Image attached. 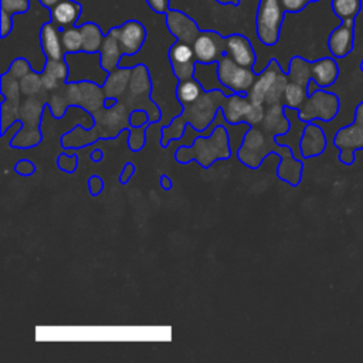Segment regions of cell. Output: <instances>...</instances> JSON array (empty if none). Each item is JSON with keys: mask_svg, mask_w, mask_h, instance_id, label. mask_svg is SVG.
<instances>
[{"mask_svg": "<svg viewBox=\"0 0 363 363\" xmlns=\"http://www.w3.org/2000/svg\"><path fill=\"white\" fill-rule=\"evenodd\" d=\"M285 10L279 0H259L255 14V31L264 45H275L279 40Z\"/></svg>", "mask_w": 363, "mask_h": 363, "instance_id": "obj_1", "label": "cell"}, {"mask_svg": "<svg viewBox=\"0 0 363 363\" xmlns=\"http://www.w3.org/2000/svg\"><path fill=\"white\" fill-rule=\"evenodd\" d=\"M217 72L220 82L238 95H248L258 75L254 68L238 65L227 54L217 61Z\"/></svg>", "mask_w": 363, "mask_h": 363, "instance_id": "obj_2", "label": "cell"}, {"mask_svg": "<svg viewBox=\"0 0 363 363\" xmlns=\"http://www.w3.org/2000/svg\"><path fill=\"white\" fill-rule=\"evenodd\" d=\"M340 108V102L336 94L319 88L312 95H308L299 111V118L303 122H313L315 119L329 122L332 121Z\"/></svg>", "mask_w": 363, "mask_h": 363, "instance_id": "obj_3", "label": "cell"}, {"mask_svg": "<svg viewBox=\"0 0 363 363\" xmlns=\"http://www.w3.org/2000/svg\"><path fill=\"white\" fill-rule=\"evenodd\" d=\"M227 37H223L214 30L200 31L193 43V50L197 58V62L211 64L217 62L225 54Z\"/></svg>", "mask_w": 363, "mask_h": 363, "instance_id": "obj_4", "label": "cell"}, {"mask_svg": "<svg viewBox=\"0 0 363 363\" xmlns=\"http://www.w3.org/2000/svg\"><path fill=\"white\" fill-rule=\"evenodd\" d=\"M333 145L339 149V160L343 164H353L354 152L363 149V125L352 122L340 128L333 136Z\"/></svg>", "mask_w": 363, "mask_h": 363, "instance_id": "obj_5", "label": "cell"}, {"mask_svg": "<svg viewBox=\"0 0 363 363\" xmlns=\"http://www.w3.org/2000/svg\"><path fill=\"white\" fill-rule=\"evenodd\" d=\"M167 57L170 61L172 71H173L174 77L177 78V81L194 77L197 58H196L194 50L190 44L177 40L169 48Z\"/></svg>", "mask_w": 363, "mask_h": 363, "instance_id": "obj_6", "label": "cell"}, {"mask_svg": "<svg viewBox=\"0 0 363 363\" xmlns=\"http://www.w3.org/2000/svg\"><path fill=\"white\" fill-rule=\"evenodd\" d=\"M146 35L145 26L138 20H128L118 26V40L123 55H136L145 44Z\"/></svg>", "mask_w": 363, "mask_h": 363, "instance_id": "obj_7", "label": "cell"}, {"mask_svg": "<svg viewBox=\"0 0 363 363\" xmlns=\"http://www.w3.org/2000/svg\"><path fill=\"white\" fill-rule=\"evenodd\" d=\"M164 16L167 30L176 37V40L193 45L196 37L201 31L197 23L193 18H190L186 13L174 9H170Z\"/></svg>", "mask_w": 363, "mask_h": 363, "instance_id": "obj_8", "label": "cell"}, {"mask_svg": "<svg viewBox=\"0 0 363 363\" xmlns=\"http://www.w3.org/2000/svg\"><path fill=\"white\" fill-rule=\"evenodd\" d=\"M354 21L342 20L340 26L329 34L328 48L335 58H345L352 52L354 45Z\"/></svg>", "mask_w": 363, "mask_h": 363, "instance_id": "obj_9", "label": "cell"}, {"mask_svg": "<svg viewBox=\"0 0 363 363\" xmlns=\"http://www.w3.org/2000/svg\"><path fill=\"white\" fill-rule=\"evenodd\" d=\"M225 54L230 55L238 65L254 68L257 55L251 41L242 34H230L227 37Z\"/></svg>", "mask_w": 363, "mask_h": 363, "instance_id": "obj_10", "label": "cell"}, {"mask_svg": "<svg viewBox=\"0 0 363 363\" xmlns=\"http://www.w3.org/2000/svg\"><path fill=\"white\" fill-rule=\"evenodd\" d=\"M40 45L47 60H65V50L61 40V28H58L51 20L44 23L40 30Z\"/></svg>", "mask_w": 363, "mask_h": 363, "instance_id": "obj_11", "label": "cell"}, {"mask_svg": "<svg viewBox=\"0 0 363 363\" xmlns=\"http://www.w3.org/2000/svg\"><path fill=\"white\" fill-rule=\"evenodd\" d=\"M281 71H282V68L279 67L278 61L275 58H272L268 62V65L257 75V79H255L251 91L248 92V98L252 105H261L262 102H265V96Z\"/></svg>", "mask_w": 363, "mask_h": 363, "instance_id": "obj_12", "label": "cell"}, {"mask_svg": "<svg viewBox=\"0 0 363 363\" xmlns=\"http://www.w3.org/2000/svg\"><path fill=\"white\" fill-rule=\"evenodd\" d=\"M281 156V162L277 170V174L281 180L288 182L291 186H296L301 182L302 177V170H303V163L302 160L296 159L291 150L289 146L286 145H279L275 150Z\"/></svg>", "mask_w": 363, "mask_h": 363, "instance_id": "obj_13", "label": "cell"}, {"mask_svg": "<svg viewBox=\"0 0 363 363\" xmlns=\"http://www.w3.org/2000/svg\"><path fill=\"white\" fill-rule=\"evenodd\" d=\"M326 145H328V140L323 129L313 122H308L299 143V150L302 156L306 159L319 156L326 149Z\"/></svg>", "mask_w": 363, "mask_h": 363, "instance_id": "obj_14", "label": "cell"}, {"mask_svg": "<svg viewBox=\"0 0 363 363\" xmlns=\"http://www.w3.org/2000/svg\"><path fill=\"white\" fill-rule=\"evenodd\" d=\"M122 55L123 52L121 50L119 40H118V27H113L105 34L101 50H99L102 68L106 69L108 72L119 68Z\"/></svg>", "mask_w": 363, "mask_h": 363, "instance_id": "obj_15", "label": "cell"}, {"mask_svg": "<svg viewBox=\"0 0 363 363\" xmlns=\"http://www.w3.org/2000/svg\"><path fill=\"white\" fill-rule=\"evenodd\" d=\"M81 14L82 6L75 0H61L50 10L51 21L61 30L75 26Z\"/></svg>", "mask_w": 363, "mask_h": 363, "instance_id": "obj_16", "label": "cell"}, {"mask_svg": "<svg viewBox=\"0 0 363 363\" xmlns=\"http://www.w3.org/2000/svg\"><path fill=\"white\" fill-rule=\"evenodd\" d=\"M312 79L320 86L328 88L333 85L339 77V65L332 57H323L311 62Z\"/></svg>", "mask_w": 363, "mask_h": 363, "instance_id": "obj_17", "label": "cell"}, {"mask_svg": "<svg viewBox=\"0 0 363 363\" xmlns=\"http://www.w3.org/2000/svg\"><path fill=\"white\" fill-rule=\"evenodd\" d=\"M203 92H204V88L194 77L177 81L176 96L182 106H187V105L196 102L201 96Z\"/></svg>", "mask_w": 363, "mask_h": 363, "instance_id": "obj_18", "label": "cell"}, {"mask_svg": "<svg viewBox=\"0 0 363 363\" xmlns=\"http://www.w3.org/2000/svg\"><path fill=\"white\" fill-rule=\"evenodd\" d=\"M82 34V51L84 52H99L105 34H102L99 26L92 21L82 23L79 26Z\"/></svg>", "mask_w": 363, "mask_h": 363, "instance_id": "obj_19", "label": "cell"}, {"mask_svg": "<svg viewBox=\"0 0 363 363\" xmlns=\"http://www.w3.org/2000/svg\"><path fill=\"white\" fill-rule=\"evenodd\" d=\"M330 7L340 20H356L362 11V0H332Z\"/></svg>", "mask_w": 363, "mask_h": 363, "instance_id": "obj_20", "label": "cell"}, {"mask_svg": "<svg viewBox=\"0 0 363 363\" xmlns=\"http://www.w3.org/2000/svg\"><path fill=\"white\" fill-rule=\"evenodd\" d=\"M306 98H308V88H305L303 85H301L298 82L289 81L284 91L282 104L286 106L299 109Z\"/></svg>", "mask_w": 363, "mask_h": 363, "instance_id": "obj_21", "label": "cell"}, {"mask_svg": "<svg viewBox=\"0 0 363 363\" xmlns=\"http://www.w3.org/2000/svg\"><path fill=\"white\" fill-rule=\"evenodd\" d=\"M61 40L67 54L82 51V34L79 26H71L61 30Z\"/></svg>", "mask_w": 363, "mask_h": 363, "instance_id": "obj_22", "label": "cell"}, {"mask_svg": "<svg viewBox=\"0 0 363 363\" xmlns=\"http://www.w3.org/2000/svg\"><path fill=\"white\" fill-rule=\"evenodd\" d=\"M30 9V0H0V11L10 16L26 13Z\"/></svg>", "mask_w": 363, "mask_h": 363, "instance_id": "obj_23", "label": "cell"}, {"mask_svg": "<svg viewBox=\"0 0 363 363\" xmlns=\"http://www.w3.org/2000/svg\"><path fill=\"white\" fill-rule=\"evenodd\" d=\"M33 68L28 65L26 58H16L10 68L6 71V74L14 79H23Z\"/></svg>", "mask_w": 363, "mask_h": 363, "instance_id": "obj_24", "label": "cell"}, {"mask_svg": "<svg viewBox=\"0 0 363 363\" xmlns=\"http://www.w3.org/2000/svg\"><path fill=\"white\" fill-rule=\"evenodd\" d=\"M57 164L58 167L65 172V173H74L77 170L78 166V156L75 153L68 155L67 152H62L61 155H58L57 157Z\"/></svg>", "mask_w": 363, "mask_h": 363, "instance_id": "obj_25", "label": "cell"}, {"mask_svg": "<svg viewBox=\"0 0 363 363\" xmlns=\"http://www.w3.org/2000/svg\"><path fill=\"white\" fill-rule=\"evenodd\" d=\"M147 123H150V121H149V116H147L146 111L133 109L129 113V126L139 128V126H143V125H147Z\"/></svg>", "mask_w": 363, "mask_h": 363, "instance_id": "obj_26", "label": "cell"}, {"mask_svg": "<svg viewBox=\"0 0 363 363\" xmlns=\"http://www.w3.org/2000/svg\"><path fill=\"white\" fill-rule=\"evenodd\" d=\"M37 170V166L28 160V159H21L14 164V172L20 176H31Z\"/></svg>", "mask_w": 363, "mask_h": 363, "instance_id": "obj_27", "label": "cell"}, {"mask_svg": "<svg viewBox=\"0 0 363 363\" xmlns=\"http://www.w3.org/2000/svg\"><path fill=\"white\" fill-rule=\"evenodd\" d=\"M286 13H299L302 11L311 0H279Z\"/></svg>", "mask_w": 363, "mask_h": 363, "instance_id": "obj_28", "label": "cell"}, {"mask_svg": "<svg viewBox=\"0 0 363 363\" xmlns=\"http://www.w3.org/2000/svg\"><path fill=\"white\" fill-rule=\"evenodd\" d=\"M13 16L4 13V11H0V37L1 38H6L11 30H13Z\"/></svg>", "mask_w": 363, "mask_h": 363, "instance_id": "obj_29", "label": "cell"}, {"mask_svg": "<svg viewBox=\"0 0 363 363\" xmlns=\"http://www.w3.org/2000/svg\"><path fill=\"white\" fill-rule=\"evenodd\" d=\"M146 3L157 14H166L170 10V0H146Z\"/></svg>", "mask_w": 363, "mask_h": 363, "instance_id": "obj_30", "label": "cell"}, {"mask_svg": "<svg viewBox=\"0 0 363 363\" xmlns=\"http://www.w3.org/2000/svg\"><path fill=\"white\" fill-rule=\"evenodd\" d=\"M88 190L91 196H98L104 190V180L98 174L91 176L88 179Z\"/></svg>", "mask_w": 363, "mask_h": 363, "instance_id": "obj_31", "label": "cell"}, {"mask_svg": "<svg viewBox=\"0 0 363 363\" xmlns=\"http://www.w3.org/2000/svg\"><path fill=\"white\" fill-rule=\"evenodd\" d=\"M135 170H136V167H135V164H133L132 162L125 163V166H123V169H122V173H121V176H119V183H121V184H128L129 180H130V177L135 174Z\"/></svg>", "mask_w": 363, "mask_h": 363, "instance_id": "obj_32", "label": "cell"}, {"mask_svg": "<svg viewBox=\"0 0 363 363\" xmlns=\"http://www.w3.org/2000/svg\"><path fill=\"white\" fill-rule=\"evenodd\" d=\"M160 186H162L163 190H170V189L173 187V182H172L170 176L162 174V176H160Z\"/></svg>", "mask_w": 363, "mask_h": 363, "instance_id": "obj_33", "label": "cell"}, {"mask_svg": "<svg viewBox=\"0 0 363 363\" xmlns=\"http://www.w3.org/2000/svg\"><path fill=\"white\" fill-rule=\"evenodd\" d=\"M353 122L363 125V102H360L354 111V119Z\"/></svg>", "mask_w": 363, "mask_h": 363, "instance_id": "obj_34", "label": "cell"}, {"mask_svg": "<svg viewBox=\"0 0 363 363\" xmlns=\"http://www.w3.org/2000/svg\"><path fill=\"white\" fill-rule=\"evenodd\" d=\"M104 152L101 150V149H94L92 152H91V160L92 162H95V163H98V162H101L102 159H104Z\"/></svg>", "mask_w": 363, "mask_h": 363, "instance_id": "obj_35", "label": "cell"}, {"mask_svg": "<svg viewBox=\"0 0 363 363\" xmlns=\"http://www.w3.org/2000/svg\"><path fill=\"white\" fill-rule=\"evenodd\" d=\"M40 1V4L43 6V7H45V9H52L55 4H58L61 0H38Z\"/></svg>", "mask_w": 363, "mask_h": 363, "instance_id": "obj_36", "label": "cell"}, {"mask_svg": "<svg viewBox=\"0 0 363 363\" xmlns=\"http://www.w3.org/2000/svg\"><path fill=\"white\" fill-rule=\"evenodd\" d=\"M217 3L220 4H227V6H238L240 4V0H216Z\"/></svg>", "mask_w": 363, "mask_h": 363, "instance_id": "obj_37", "label": "cell"}, {"mask_svg": "<svg viewBox=\"0 0 363 363\" xmlns=\"http://www.w3.org/2000/svg\"><path fill=\"white\" fill-rule=\"evenodd\" d=\"M360 69L363 71V60H362V62H360Z\"/></svg>", "mask_w": 363, "mask_h": 363, "instance_id": "obj_38", "label": "cell"}, {"mask_svg": "<svg viewBox=\"0 0 363 363\" xmlns=\"http://www.w3.org/2000/svg\"><path fill=\"white\" fill-rule=\"evenodd\" d=\"M311 1H318V0H311Z\"/></svg>", "mask_w": 363, "mask_h": 363, "instance_id": "obj_39", "label": "cell"}]
</instances>
